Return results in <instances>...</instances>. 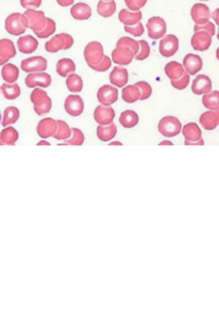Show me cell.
<instances>
[{"label":"cell","instance_id":"obj_1","mask_svg":"<svg viewBox=\"0 0 219 312\" xmlns=\"http://www.w3.org/2000/svg\"><path fill=\"white\" fill-rule=\"evenodd\" d=\"M30 101L33 104V109L39 116H43L50 113L52 109V100L48 95L47 92L41 88H34L31 92Z\"/></svg>","mask_w":219,"mask_h":312},{"label":"cell","instance_id":"obj_2","mask_svg":"<svg viewBox=\"0 0 219 312\" xmlns=\"http://www.w3.org/2000/svg\"><path fill=\"white\" fill-rule=\"evenodd\" d=\"M5 28L13 36H21L29 28V22L25 15L15 13L7 17L5 21Z\"/></svg>","mask_w":219,"mask_h":312},{"label":"cell","instance_id":"obj_3","mask_svg":"<svg viewBox=\"0 0 219 312\" xmlns=\"http://www.w3.org/2000/svg\"><path fill=\"white\" fill-rule=\"evenodd\" d=\"M182 124L174 116H165L159 121L158 129L159 132L164 137L173 138L180 134L182 130Z\"/></svg>","mask_w":219,"mask_h":312},{"label":"cell","instance_id":"obj_4","mask_svg":"<svg viewBox=\"0 0 219 312\" xmlns=\"http://www.w3.org/2000/svg\"><path fill=\"white\" fill-rule=\"evenodd\" d=\"M74 39L67 33L56 34L45 43V50L50 53H56L61 50H68L73 47Z\"/></svg>","mask_w":219,"mask_h":312},{"label":"cell","instance_id":"obj_5","mask_svg":"<svg viewBox=\"0 0 219 312\" xmlns=\"http://www.w3.org/2000/svg\"><path fill=\"white\" fill-rule=\"evenodd\" d=\"M105 54H103V48L101 43L97 41L89 42L84 50V57L85 61L87 63V65L91 68L93 66L97 65L99 63Z\"/></svg>","mask_w":219,"mask_h":312},{"label":"cell","instance_id":"obj_6","mask_svg":"<svg viewBox=\"0 0 219 312\" xmlns=\"http://www.w3.org/2000/svg\"><path fill=\"white\" fill-rule=\"evenodd\" d=\"M26 85L28 88L34 89V88H49L52 83L51 75L45 72H34L29 73L25 80Z\"/></svg>","mask_w":219,"mask_h":312},{"label":"cell","instance_id":"obj_7","mask_svg":"<svg viewBox=\"0 0 219 312\" xmlns=\"http://www.w3.org/2000/svg\"><path fill=\"white\" fill-rule=\"evenodd\" d=\"M148 29V36L153 39H161L165 36L166 33V24L164 19L160 18V17H152L147 22Z\"/></svg>","mask_w":219,"mask_h":312},{"label":"cell","instance_id":"obj_8","mask_svg":"<svg viewBox=\"0 0 219 312\" xmlns=\"http://www.w3.org/2000/svg\"><path fill=\"white\" fill-rule=\"evenodd\" d=\"M22 71L26 73L44 72L48 68V61L43 56H32L21 62Z\"/></svg>","mask_w":219,"mask_h":312},{"label":"cell","instance_id":"obj_9","mask_svg":"<svg viewBox=\"0 0 219 312\" xmlns=\"http://www.w3.org/2000/svg\"><path fill=\"white\" fill-rule=\"evenodd\" d=\"M29 22V28L33 30V32L41 31L47 25V17L43 11H37L33 9H27L24 14Z\"/></svg>","mask_w":219,"mask_h":312},{"label":"cell","instance_id":"obj_10","mask_svg":"<svg viewBox=\"0 0 219 312\" xmlns=\"http://www.w3.org/2000/svg\"><path fill=\"white\" fill-rule=\"evenodd\" d=\"M115 116H116V113H115L112 105H103V104H100L99 106L95 108L94 118L98 125H111L115 119Z\"/></svg>","mask_w":219,"mask_h":312},{"label":"cell","instance_id":"obj_11","mask_svg":"<svg viewBox=\"0 0 219 312\" xmlns=\"http://www.w3.org/2000/svg\"><path fill=\"white\" fill-rule=\"evenodd\" d=\"M178 39L174 36V34H166L160 41L159 51L161 55L164 57H171L174 55L178 50Z\"/></svg>","mask_w":219,"mask_h":312},{"label":"cell","instance_id":"obj_12","mask_svg":"<svg viewBox=\"0 0 219 312\" xmlns=\"http://www.w3.org/2000/svg\"><path fill=\"white\" fill-rule=\"evenodd\" d=\"M64 108L70 116L78 117L84 112L85 104H84V101L82 100V97L73 94L66 97L65 103H64Z\"/></svg>","mask_w":219,"mask_h":312},{"label":"cell","instance_id":"obj_13","mask_svg":"<svg viewBox=\"0 0 219 312\" xmlns=\"http://www.w3.org/2000/svg\"><path fill=\"white\" fill-rule=\"evenodd\" d=\"M97 100L103 105H113L118 100V90L114 85H102L97 92Z\"/></svg>","mask_w":219,"mask_h":312},{"label":"cell","instance_id":"obj_14","mask_svg":"<svg viewBox=\"0 0 219 312\" xmlns=\"http://www.w3.org/2000/svg\"><path fill=\"white\" fill-rule=\"evenodd\" d=\"M135 57V53L130 48L124 47V45H119L116 47L112 53L113 61L118 65H128L132 62Z\"/></svg>","mask_w":219,"mask_h":312},{"label":"cell","instance_id":"obj_15","mask_svg":"<svg viewBox=\"0 0 219 312\" xmlns=\"http://www.w3.org/2000/svg\"><path fill=\"white\" fill-rule=\"evenodd\" d=\"M56 129H57V120L48 117L39 121L37 132L42 139H47V138L53 137L55 135Z\"/></svg>","mask_w":219,"mask_h":312},{"label":"cell","instance_id":"obj_16","mask_svg":"<svg viewBox=\"0 0 219 312\" xmlns=\"http://www.w3.org/2000/svg\"><path fill=\"white\" fill-rule=\"evenodd\" d=\"M191 16L195 25H205L211 18V13L206 5L195 4L192 7Z\"/></svg>","mask_w":219,"mask_h":312},{"label":"cell","instance_id":"obj_17","mask_svg":"<svg viewBox=\"0 0 219 312\" xmlns=\"http://www.w3.org/2000/svg\"><path fill=\"white\" fill-rule=\"evenodd\" d=\"M212 83L211 80L204 74L196 76L192 83V92L195 95H204L211 92Z\"/></svg>","mask_w":219,"mask_h":312},{"label":"cell","instance_id":"obj_18","mask_svg":"<svg viewBox=\"0 0 219 312\" xmlns=\"http://www.w3.org/2000/svg\"><path fill=\"white\" fill-rule=\"evenodd\" d=\"M192 48L196 51H206L211 45V36L206 31H195L191 39Z\"/></svg>","mask_w":219,"mask_h":312},{"label":"cell","instance_id":"obj_19","mask_svg":"<svg viewBox=\"0 0 219 312\" xmlns=\"http://www.w3.org/2000/svg\"><path fill=\"white\" fill-rule=\"evenodd\" d=\"M199 124L206 130H214L219 126V109H209L200 115Z\"/></svg>","mask_w":219,"mask_h":312},{"label":"cell","instance_id":"obj_20","mask_svg":"<svg viewBox=\"0 0 219 312\" xmlns=\"http://www.w3.org/2000/svg\"><path fill=\"white\" fill-rule=\"evenodd\" d=\"M183 66L189 75H196L203 68V60L197 54L188 53L184 57Z\"/></svg>","mask_w":219,"mask_h":312},{"label":"cell","instance_id":"obj_21","mask_svg":"<svg viewBox=\"0 0 219 312\" xmlns=\"http://www.w3.org/2000/svg\"><path fill=\"white\" fill-rule=\"evenodd\" d=\"M128 71H127L126 67L123 66L114 67V70L112 71L111 75H109V81H111V83L114 86H116V88H125L126 84L128 83Z\"/></svg>","mask_w":219,"mask_h":312},{"label":"cell","instance_id":"obj_22","mask_svg":"<svg viewBox=\"0 0 219 312\" xmlns=\"http://www.w3.org/2000/svg\"><path fill=\"white\" fill-rule=\"evenodd\" d=\"M17 47H18L21 53L30 54V53H33V52L38 49L39 42H38V40L32 36H24L18 39Z\"/></svg>","mask_w":219,"mask_h":312},{"label":"cell","instance_id":"obj_23","mask_svg":"<svg viewBox=\"0 0 219 312\" xmlns=\"http://www.w3.org/2000/svg\"><path fill=\"white\" fill-rule=\"evenodd\" d=\"M71 15L75 20H87L91 16V9L87 4L79 3L73 6L71 9Z\"/></svg>","mask_w":219,"mask_h":312},{"label":"cell","instance_id":"obj_24","mask_svg":"<svg viewBox=\"0 0 219 312\" xmlns=\"http://www.w3.org/2000/svg\"><path fill=\"white\" fill-rule=\"evenodd\" d=\"M19 139V132L14 127H6L0 132V146H13Z\"/></svg>","mask_w":219,"mask_h":312},{"label":"cell","instance_id":"obj_25","mask_svg":"<svg viewBox=\"0 0 219 312\" xmlns=\"http://www.w3.org/2000/svg\"><path fill=\"white\" fill-rule=\"evenodd\" d=\"M116 135H117V126L115 125L114 123H112L111 125H107V126L99 125L97 127L98 139L103 141V142L111 141L112 139H114Z\"/></svg>","mask_w":219,"mask_h":312},{"label":"cell","instance_id":"obj_26","mask_svg":"<svg viewBox=\"0 0 219 312\" xmlns=\"http://www.w3.org/2000/svg\"><path fill=\"white\" fill-rule=\"evenodd\" d=\"M17 54V50L14 42L9 39H0V57L9 61Z\"/></svg>","mask_w":219,"mask_h":312},{"label":"cell","instance_id":"obj_27","mask_svg":"<svg viewBox=\"0 0 219 312\" xmlns=\"http://www.w3.org/2000/svg\"><path fill=\"white\" fill-rule=\"evenodd\" d=\"M2 77L6 83H16L19 77V68L11 63H6L2 68Z\"/></svg>","mask_w":219,"mask_h":312},{"label":"cell","instance_id":"obj_28","mask_svg":"<svg viewBox=\"0 0 219 312\" xmlns=\"http://www.w3.org/2000/svg\"><path fill=\"white\" fill-rule=\"evenodd\" d=\"M142 19V14L139 11H128L127 9H123L119 13V21H122L125 26H134L140 22Z\"/></svg>","mask_w":219,"mask_h":312},{"label":"cell","instance_id":"obj_29","mask_svg":"<svg viewBox=\"0 0 219 312\" xmlns=\"http://www.w3.org/2000/svg\"><path fill=\"white\" fill-rule=\"evenodd\" d=\"M182 134L186 140L196 141L201 138V129L197 124L188 123L182 127Z\"/></svg>","mask_w":219,"mask_h":312},{"label":"cell","instance_id":"obj_30","mask_svg":"<svg viewBox=\"0 0 219 312\" xmlns=\"http://www.w3.org/2000/svg\"><path fill=\"white\" fill-rule=\"evenodd\" d=\"M164 71H165L166 76H168L171 81L178 80L184 73H185L183 64H181V63H178L176 61L169 62L168 64L165 65Z\"/></svg>","mask_w":219,"mask_h":312},{"label":"cell","instance_id":"obj_31","mask_svg":"<svg viewBox=\"0 0 219 312\" xmlns=\"http://www.w3.org/2000/svg\"><path fill=\"white\" fill-rule=\"evenodd\" d=\"M76 71V65L71 59H61L56 64V72L62 77H66Z\"/></svg>","mask_w":219,"mask_h":312},{"label":"cell","instance_id":"obj_32","mask_svg":"<svg viewBox=\"0 0 219 312\" xmlns=\"http://www.w3.org/2000/svg\"><path fill=\"white\" fill-rule=\"evenodd\" d=\"M141 96V92L139 90V88L135 84V85H128L125 86L122 92V97L123 100L128 103V104H132L137 101L140 100Z\"/></svg>","mask_w":219,"mask_h":312},{"label":"cell","instance_id":"obj_33","mask_svg":"<svg viewBox=\"0 0 219 312\" xmlns=\"http://www.w3.org/2000/svg\"><path fill=\"white\" fill-rule=\"evenodd\" d=\"M119 123L125 128H132V127H136L139 123V116L134 111H125L120 115Z\"/></svg>","mask_w":219,"mask_h":312},{"label":"cell","instance_id":"obj_34","mask_svg":"<svg viewBox=\"0 0 219 312\" xmlns=\"http://www.w3.org/2000/svg\"><path fill=\"white\" fill-rule=\"evenodd\" d=\"M116 11V3L114 0H100L97 5V13L103 18H109Z\"/></svg>","mask_w":219,"mask_h":312},{"label":"cell","instance_id":"obj_35","mask_svg":"<svg viewBox=\"0 0 219 312\" xmlns=\"http://www.w3.org/2000/svg\"><path fill=\"white\" fill-rule=\"evenodd\" d=\"M20 117V112L19 109L15 106H9L5 109L4 115H3V120L2 125L4 127H8L10 125L15 124L17 120Z\"/></svg>","mask_w":219,"mask_h":312},{"label":"cell","instance_id":"obj_36","mask_svg":"<svg viewBox=\"0 0 219 312\" xmlns=\"http://www.w3.org/2000/svg\"><path fill=\"white\" fill-rule=\"evenodd\" d=\"M0 92H2L6 100L14 101L16 100V98H18L20 96L21 90H20V86L17 83L3 84L2 86H0Z\"/></svg>","mask_w":219,"mask_h":312},{"label":"cell","instance_id":"obj_37","mask_svg":"<svg viewBox=\"0 0 219 312\" xmlns=\"http://www.w3.org/2000/svg\"><path fill=\"white\" fill-rule=\"evenodd\" d=\"M66 88L72 93H79L83 90V80L79 75L71 73L66 79Z\"/></svg>","mask_w":219,"mask_h":312},{"label":"cell","instance_id":"obj_38","mask_svg":"<svg viewBox=\"0 0 219 312\" xmlns=\"http://www.w3.org/2000/svg\"><path fill=\"white\" fill-rule=\"evenodd\" d=\"M72 136V128H70L64 120H57V129L53 136L56 140H66Z\"/></svg>","mask_w":219,"mask_h":312},{"label":"cell","instance_id":"obj_39","mask_svg":"<svg viewBox=\"0 0 219 312\" xmlns=\"http://www.w3.org/2000/svg\"><path fill=\"white\" fill-rule=\"evenodd\" d=\"M201 102L207 109H219V91H211L204 94Z\"/></svg>","mask_w":219,"mask_h":312},{"label":"cell","instance_id":"obj_40","mask_svg":"<svg viewBox=\"0 0 219 312\" xmlns=\"http://www.w3.org/2000/svg\"><path fill=\"white\" fill-rule=\"evenodd\" d=\"M85 141V136L83 131L78 128H72V136L65 140V142L60 143V146H80Z\"/></svg>","mask_w":219,"mask_h":312},{"label":"cell","instance_id":"obj_41","mask_svg":"<svg viewBox=\"0 0 219 312\" xmlns=\"http://www.w3.org/2000/svg\"><path fill=\"white\" fill-rule=\"evenodd\" d=\"M55 29H56L55 21L51 18H47V25H45V27L42 29L41 31H37L34 33H36V36L38 38L45 39V38H49L50 36H52V34L55 32Z\"/></svg>","mask_w":219,"mask_h":312},{"label":"cell","instance_id":"obj_42","mask_svg":"<svg viewBox=\"0 0 219 312\" xmlns=\"http://www.w3.org/2000/svg\"><path fill=\"white\" fill-rule=\"evenodd\" d=\"M119 45H124V47L130 48L132 51H134L135 55L138 53V52H139V49H140L139 41H136L135 39H131L129 37H123L122 39H119L117 42V47H119Z\"/></svg>","mask_w":219,"mask_h":312},{"label":"cell","instance_id":"obj_43","mask_svg":"<svg viewBox=\"0 0 219 312\" xmlns=\"http://www.w3.org/2000/svg\"><path fill=\"white\" fill-rule=\"evenodd\" d=\"M188 84H189V74L186 71L178 80L171 81V85L173 86V88L178 90V91L185 90L188 86Z\"/></svg>","mask_w":219,"mask_h":312},{"label":"cell","instance_id":"obj_44","mask_svg":"<svg viewBox=\"0 0 219 312\" xmlns=\"http://www.w3.org/2000/svg\"><path fill=\"white\" fill-rule=\"evenodd\" d=\"M136 85L139 88L140 92H141V96H140V101H146L148 98L152 95V88L148 82H145V81H140V82H137Z\"/></svg>","mask_w":219,"mask_h":312},{"label":"cell","instance_id":"obj_45","mask_svg":"<svg viewBox=\"0 0 219 312\" xmlns=\"http://www.w3.org/2000/svg\"><path fill=\"white\" fill-rule=\"evenodd\" d=\"M139 44H140L139 52L135 55V57L138 61H143L148 59L150 55V45L147 41H145V40H140Z\"/></svg>","mask_w":219,"mask_h":312},{"label":"cell","instance_id":"obj_46","mask_svg":"<svg viewBox=\"0 0 219 312\" xmlns=\"http://www.w3.org/2000/svg\"><path fill=\"white\" fill-rule=\"evenodd\" d=\"M125 31L135 37H141L145 33V28H143L141 22H138L137 25L134 26H125Z\"/></svg>","mask_w":219,"mask_h":312},{"label":"cell","instance_id":"obj_47","mask_svg":"<svg viewBox=\"0 0 219 312\" xmlns=\"http://www.w3.org/2000/svg\"><path fill=\"white\" fill-rule=\"evenodd\" d=\"M111 66H112L111 57L105 55L103 56V59L99 63H98L97 65L93 66L91 68H93V70L96 72H106L109 70V68H111Z\"/></svg>","mask_w":219,"mask_h":312},{"label":"cell","instance_id":"obj_48","mask_svg":"<svg viewBox=\"0 0 219 312\" xmlns=\"http://www.w3.org/2000/svg\"><path fill=\"white\" fill-rule=\"evenodd\" d=\"M148 0H125V3L131 11H139L142 7H145Z\"/></svg>","mask_w":219,"mask_h":312},{"label":"cell","instance_id":"obj_49","mask_svg":"<svg viewBox=\"0 0 219 312\" xmlns=\"http://www.w3.org/2000/svg\"><path fill=\"white\" fill-rule=\"evenodd\" d=\"M194 31H206V32H208L212 37V36H215L216 29H215V25L212 24V22L208 21L205 25H195Z\"/></svg>","mask_w":219,"mask_h":312},{"label":"cell","instance_id":"obj_50","mask_svg":"<svg viewBox=\"0 0 219 312\" xmlns=\"http://www.w3.org/2000/svg\"><path fill=\"white\" fill-rule=\"evenodd\" d=\"M20 5L27 9L30 7L39 8L42 5V0H20Z\"/></svg>","mask_w":219,"mask_h":312},{"label":"cell","instance_id":"obj_51","mask_svg":"<svg viewBox=\"0 0 219 312\" xmlns=\"http://www.w3.org/2000/svg\"><path fill=\"white\" fill-rule=\"evenodd\" d=\"M184 144H186V146H203V144H205V141L203 138H200L199 140H196V141H189L185 139Z\"/></svg>","mask_w":219,"mask_h":312},{"label":"cell","instance_id":"obj_52","mask_svg":"<svg viewBox=\"0 0 219 312\" xmlns=\"http://www.w3.org/2000/svg\"><path fill=\"white\" fill-rule=\"evenodd\" d=\"M56 2L60 6H62V7H68V6L74 4L75 0H56Z\"/></svg>","mask_w":219,"mask_h":312},{"label":"cell","instance_id":"obj_53","mask_svg":"<svg viewBox=\"0 0 219 312\" xmlns=\"http://www.w3.org/2000/svg\"><path fill=\"white\" fill-rule=\"evenodd\" d=\"M211 18L214 19V21L216 22V25L219 27V8H217L214 13L211 14Z\"/></svg>","mask_w":219,"mask_h":312},{"label":"cell","instance_id":"obj_54","mask_svg":"<svg viewBox=\"0 0 219 312\" xmlns=\"http://www.w3.org/2000/svg\"><path fill=\"white\" fill-rule=\"evenodd\" d=\"M159 144H160V146H173V144H174V143H173L170 140H163V141H161Z\"/></svg>","mask_w":219,"mask_h":312},{"label":"cell","instance_id":"obj_55","mask_svg":"<svg viewBox=\"0 0 219 312\" xmlns=\"http://www.w3.org/2000/svg\"><path fill=\"white\" fill-rule=\"evenodd\" d=\"M50 142L49 141H47L45 139H43V140H40L39 142H38V146H50Z\"/></svg>","mask_w":219,"mask_h":312},{"label":"cell","instance_id":"obj_56","mask_svg":"<svg viewBox=\"0 0 219 312\" xmlns=\"http://www.w3.org/2000/svg\"><path fill=\"white\" fill-rule=\"evenodd\" d=\"M109 144H111V146H123V143L120 141H112Z\"/></svg>","mask_w":219,"mask_h":312},{"label":"cell","instance_id":"obj_57","mask_svg":"<svg viewBox=\"0 0 219 312\" xmlns=\"http://www.w3.org/2000/svg\"><path fill=\"white\" fill-rule=\"evenodd\" d=\"M6 63H8V61H6V60H4V59H2V57H0V65H5Z\"/></svg>","mask_w":219,"mask_h":312},{"label":"cell","instance_id":"obj_58","mask_svg":"<svg viewBox=\"0 0 219 312\" xmlns=\"http://www.w3.org/2000/svg\"><path fill=\"white\" fill-rule=\"evenodd\" d=\"M216 57H217V60L219 61V48H217V51H216Z\"/></svg>","mask_w":219,"mask_h":312},{"label":"cell","instance_id":"obj_59","mask_svg":"<svg viewBox=\"0 0 219 312\" xmlns=\"http://www.w3.org/2000/svg\"><path fill=\"white\" fill-rule=\"evenodd\" d=\"M2 120H3V115H2V112H0V125H2Z\"/></svg>","mask_w":219,"mask_h":312},{"label":"cell","instance_id":"obj_60","mask_svg":"<svg viewBox=\"0 0 219 312\" xmlns=\"http://www.w3.org/2000/svg\"><path fill=\"white\" fill-rule=\"evenodd\" d=\"M217 38H218V40H219V29H218V33H217Z\"/></svg>","mask_w":219,"mask_h":312},{"label":"cell","instance_id":"obj_61","mask_svg":"<svg viewBox=\"0 0 219 312\" xmlns=\"http://www.w3.org/2000/svg\"><path fill=\"white\" fill-rule=\"evenodd\" d=\"M201 2H206V0H201Z\"/></svg>","mask_w":219,"mask_h":312},{"label":"cell","instance_id":"obj_62","mask_svg":"<svg viewBox=\"0 0 219 312\" xmlns=\"http://www.w3.org/2000/svg\"><path fill=\"white\" fill-rule=\"evenodd\" d=\"M107 2H108V0H107Z\"/></svg>","mask_w":219,"mask_h":312}]
</instances>
